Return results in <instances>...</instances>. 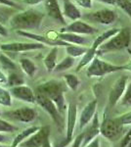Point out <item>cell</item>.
Returning <instances> with one entry per match:
<instances>
[{"instance_id": "1", "label": "cell", "mask_w": 131, "mask_h": 147, "mask_svg": "<svg viewBox=\"0 0 131 147\" xmlns=\"http://www.w3.org/2000/svg\"><path fill=\"white\" fill-rule=\"evenodd\" d=\"M44 19V14L35 9H27L17 12L9 20L10 27L18 30H32L40 27Z\"/></svg>"}, {"instance_id": "2", "label": "cell", "mask_w": 131, "mask_h": 147, "mask_svg": "<svg viewBox=\"0 0 131 147\" xmlns=\"http://www.w3.org/2000/svg\"><path fill=\"white\" fill-rule=\"evenodd\" d=\"M36 90L53 101L60 113L65 110V97H64L65 87L63 82L59 80H49L40 84Z\"/></svg>"}, {"instance_id": "3", "label": "cell", "mask_w": 131, "mask_h": 147, "mask_svg": "<svg viewBox=\"0 0 131 147\" xmlns=\"http://www.w3.org/2000/svg\"><path fill=\"white\" fill-rule=\"evenodd\" d=\"M131 42V32L128 28H120V32L116 34L114 36L105 41L103 44L99 46L97 49V55H101L109 52L122 50L129 46Z\"/></svg>"}, {"instance_id": "4", "label": "cell", "mask_w": 131, "mask_h": 147, "mask_svg": "<svg viewBox=\"0 0 131 147\" xmlns=\"http://www.w3.org/2000/svg\"><path fill=\"white\" fill-rule=\"evenodd\" d=\"M125 70L124 66H118L113 64L107 63L105 61L99 59L98 57H95L91 61L89 67L86 70V75L88 78H95V77H104L106 75L112 73H116L118 71Z\"/></svg>"}, {"instance_id": "5", "label": "cell", "mask_w": 131, "mask_h": 147, "mask_svg": "<svg viewBox=\"0 0 131 147\" xmlns=\"http://www.w3.org/2000/svg\"><path fill=\"white\" fill-rule=\"evenodd\" d=\"M123 130V125L115 119H106L100 124V134L111 141H116L120 137Z\"/></svg>"}, {"instance_id": "6", "label": "cell", "mask_w": 131, "mask_h": 147, "mask_svg": "<svg viewBox=\"0 0 131 147\" xmlns=\"http://www.w3.org/2000/svg\"><path fill=\"white\" fill-rule=\"evenodd\" d=\"M35 102H37L39 106H41L42 108L46 111L47 113L51 116V118L53 119V121L57 124L58 127H63V118L61 116V113L59 112V110L57 109L56 105L54 104V102L52 100H50L48 97H46L43 94L36 92L35 94Z\"/></svg>"}, {"instance_id": "7", "label": "cell", "mask_w": 131, "mask_h": 147, "mask_svg": "<svg viewBox=\"0 0 131 147\" xmlns=\"http://www.w3.org/2000/svg\"><path fill=\"white\" fill-rule=\"evenodd\" d=\"M81 18L88 22L92 23H98L101 25H111L115 23L116 20V14L115 11L111 9H101V10L90 12L85 15H83Z\"/></svg>"}, {"instance_id": "8", "label": "cell", "mask_w": 131, "mask_h": 147, "mask_svg": "<svg viewBox=\"0 0 131 147\" xmlns=\"http://www.w3.org/2000/svg\"><path fill=\"white\" fill-rule=\"evenodd\" d=\"M43 48H45V45L39 42H10L0 45L1 50L8 52H25Z\"/></svg>"}, {"instance_id": "9", "label": "cell", "mask_w": 131, "mask_h": 147, "mask_svg": "<svg viewBox=\"0 0 131 147\" xmlns=\"http://www.w3.org/2000/svg\"><path fill=\"white\" fill-rule=\"evenodd\" d=\"M128 77L127 76H122L115 82L113 87L111 88L109 94V106L110 107H114L120 99L122 97L124 93L126 86H127Z\"/></svg>"}, {"instance_id": "10", "label": "cell", "mask_w": 131, "mask_h": 147, "mask_svg": "<svg viewBox=\"0 0 131 147\" xmlns=\"http://www.w3.org/2000/svg\"><path fill=\"white\" fill-rule=\"evenodd\" d=\"M98 32L97 28L90 26L89 24L83 22V21L77 20L73 22L70 25L66 26L65 28H61L60 32H71L75 34H94Z\"/></svg>"}, {"instance_id": "11", "label": "cell", "mask_w": 131, "mask_h": 147, "mask_svg": "<svg viewBox=\"0 0 131 147\" xmlns=\"http://www.w3.org/2000/svg\"><path fill=\"white\" fill-rule=\"evenodd\" d=\"M18 34L20 35H23V36H26L28 38L33 39L36 42H39V43H42L44 45H50L53 47H57V46H69L70 43H67L65 41H62V40L58 39V38H52V37H47L45 35H41V34H33V32H24V30H18Z\"/></svg>"}, {"instance_id": "12", "label": "cell", "mask_w": 131, "mask_h": 147, "mask_svg": "<svg viewBox=\"0 0 131 147\" xmlns=\"http://www.w3.org/2000/svg\"><path fill=\"white\" fill-rule=\"evenodd\" d=\"M50 129L49 127H43L39 129L35 134L27 140H24L22 143L20 144V147H41L43 142L49 138Z\"/></svg>"}, {"instance_id": "13", "label": "cell", "mask_w": 131, "mask_h": 147, "mask_svg": "<svg viewBox=\"0 0 131 147\" xmlns=\"http://www.w3.org/2000/svg\"><path fill=\"white\" fill-rule=\"evenodd\" d=\"M7 116L16 121H20L23 123H30L36 118V112L32 108L24 107L7 113Z\"/></svg>"}, {"instance_id": "14", "label": "cell", "mask_w": 131, "mask_h": 147, "mask_svg": "<svg viewBox=\"0 0 131 147\" xmlns=\"http://www.w3.org/2000/svg\"><path fill=\"white\" fill-rule=\"evenodd\" d=\"M11 94L20 100L28 102V103H34L35 102V94L33 93L30 87L27 85H19L11 88Z\"/></svg>"}, {"instance_id": "15", "label": "cell", "mask_w": 131, "mask_h": 147, "mask_svg": "<svg viewBox=\"0 0 131 147\" xmlns=\"http://www.w3.org/2000/svg\"><path fill=\"white\" fill-rule=\"evenodd\" d=\"M100 134V123H99V117L98 113H95L94 117L91 120V125L90 127L84 131V138H83L82 147H85L89 142H91L93 139L96 138L97 136Z\"/></svg>"}, {"instance_id": "16", "label": "cell", "mask_w": 131, "mask_h": 147, "mask_svg": "<svg viewBox=\"0 0 131 147\" xmlns=\"http://www.w3.org/2000/svg\"><path fill=\"white\" fill-rule=\"evenodd\" d=\"M77 105L71 103L68 108V124H67V140L71 141L73 136V130H75V124H77Z\"/></svg>"}, {"instance_id": "17", "label": "cell", "mask_w": 131, "mask_h": 147, "mask_svg": "<svg viewBox=\"0 0 131 147\" xmlns=\"http://www.w3.org/2000/svg\"><path fill=\"white\" fill-rule=\"evenodd\" d=\"M96 108H97L96 100L89 102V103L83 108L82 112L80 114V118H79V127L81 129L86 127L88 125V123L91 122L95 113H96Z\"/></svg>"}, {"instance_id": "18", "label": "cell", "mask_w": 131, "mask_h": 147, "mask_svg": "<svg viewBox=\"0 0 131 147\" xmlns=\"http://www.w3.org/2000/svg\"><path fill=\"white\" fill-rule=\"evenodd\" d=\"M45 7H46L47 14L57 22L65 25L66 21L64 18L63 14H62V10L59 6L58 0H45Z\"/></svg>"}, {"instance_id": "19", "label": "cell", "mask_w": 131, "mask_h": 147, "mask_svg": "<svg viewBox=\"0 0 131 147\" xmlns=\"http://www.w3.org/2000/svg\"><path fill=\"white\" fill-rule=\"evenodd\" d=\"M62 14H63L64 17H67L71 21H77L82 17V14L80 10L71 0H64Z\"/></svg>"}, {"instance_id": "20", "label": "cell", "mask_w": 131, "mask_h": 147, "mask_svg": "<svg viewBox=\"0 0 131 147\" xmlns=\"http://www.w3.org/2000/svg\"><path fill=\"white\" fill-rule=\"evenodd\" d=\"M57 38L70 44L73 43V44H81L82 45V44L86 43L85 37H83L79 34H71V32H60V34H57Z\"/></svg>"}, {"instance_id": "21", "label": "cell", "mask_w": 131, "mask_h": 147, "mask_svg": "<svg viewBox=\"0 0 131 147\" xmlns=\"http://www.w3.org/2000/svg\"><path fill=\"white\" fill-rule=\"evenodd\" d=\"M120 28H110V30H106L105 32H103L102 34L98 35V36L95 38L94 42H93L91 48H93L94 50L97 51V49L99 48V46L101 45V44H103L105 41H107L109 38H111L112 36H114L116 34H118V32H120Z\"/></svg>"}, {"instance_id": "22", "label": "cell", "mask_w": 131, "mask_h": 147, "mask_svg": "<svg viewBox=\"0 0 131 147\" xmlns=\"http://www.w3.org/2000/svg\"><path fill=\"white\" fill-rule=\"evenodd\" d=\"M57 53H58V48L57 47H53L51 51L47 54V56L44 59V65L46 67L48 72H52L54 71L55 67H56V61H57Z\"/></svg>"}, {"instance_id": "23", "label": "cell", "mask_w": 131, "mask_h": 147, "mask_svg": "<svg viewBox=\"0 0 131 147\" xmlns=\"http://www.w3.org/2000/svg\"><path fill=\"white\" fill-rule=\"evenodd\" d=\"M38 129H39V127H28V129H25L24 131L21 132V134H19L18 136L14 139L13 143H12V147H17L19 144L22 143L25 139L28 138L30 136H32L33 134H35Z\"/></svg>"}, {"instance_id": "24", "label": "cell", "mask_w": 131, "mask_h": 147, "mask_svg": "<svg viewBox=\"0 0 131 147\" xmlns=\"http://www.w3.org/2000/svg\"><path fill=\"white\" fill-rule=\"evenodd\" d=\"M20 65L26 75H28V77H33L34 76L35 72H36V66H35V64L32 60L27 58H23L20 60Z\"/></svg>"}, {"instance_id": "25", "label": "cell", "mask_w": 131, "mask_h": 147, "mask_svg": "<svg viewBox=\"0 0 131 147\" xmlns=\"http://www.w3.org/2000/svg\"><path fill=\"white\" fill-rule=\"evenodd\" d=\"M96 50H94L93 48H88L86 53L83 55V57L81 58V60L79 61V63H78L77 67V72H78V71H80L82 68H84L85 66H87L89 63H91V61L93 60V59L96 57L97 53H96Z\"/></svg>"}, {"instance_id": "26", "label": "cell", "mask_w": 131, "mask_h": 147, "mask_svg": "<svg viewBox=\"0 0 131 147\" xmlns=\"http://www.w3.org/2000/svg\"><path fill=\"white\" fill-rule=\"evenodd\" d=\"M16 13L17 10L15 8L6 5H0V24L3 25V23L8 22L12 16Z\"/></svg>"}, {"instance_id": "27", "label": "cell", "mask_w": 131, "mask_h": 147, "mask_svg": "<svg viewBox=\"0 0 131 147\" xmlns=\"http://www.w3.org/2000/svg\"><path fill=\"white\" fill-rule=\"evenodd\" d=\"M86 47H81V46H77V45H71L70 44L69 46L66 47V51L69 54V56L75 58V57L83 56L87 51Z\"/></svg>"}, {"instance_id": "28", "label": "cell", "mask_w": 131, "mask_h": 147, "mask_svg": "<svg viewBox=\"0 0 131 147\" xmlns=\"http://www.w3.org/2000/svg\"><path fill=\"white\" fill-rule=\"evenodd\" d=\"M24 82H25V80H24L23 77H21L19 74H17L15 72H11L9 74L8 78H7V84L11 87L23 85Z\"/></svg>"}, {"instance_id": "29", "label": "cell", "mask_w": 131, "mask_h": 147, "mask_svg": "<svg viewBox=\"0 0 131 147\" xmlns=\"http://www.w3.org/2000/svg\"><path fill=\"white\" fill-rule=\"evenodd\" d=\"M75 64V58L71 56H68L64 59L63 61H61L58 65H56L55 67L54 71L55 72H63V71H66V70H69L70 68H71Z\"/></svg>"}, {"instance_id": "30", "label": "cell", "mask_w": 131, "mask_h": 147, "mask_svg": "<svg viewBox=\"0 0 131 147\" xmlns=\"http://www.w3.org/2000/svg\"><path fill=\"white\" fill-rule=\"evenodd\" d=\"M64 79H65V82L67 85L71 89V90H77L78 85H79V80L75 75H73V74H66L64 76Z\"/></svg>"}, {"instance_id": "31", "label": "cell", "mask_w": 131, "mask_h": 147, "mask_svg": "<svg viewBox=\"0 0 131 147\" xmlns=\"http://www.w3.org/2000/svg\"><path fill=\"white\" fill-rule=\"evenodd\" d=\"M0 104L6 107H10L12 105L11 93L1 86H0Z\"/></svg>"}, {"instance_id": "32", "label": "cell", "mask_w": 131, "mask_h": 147, "mask_svg": "<svg viewBox=\"0 0 131 147\" xmlns=\"http://www.w3.org/2000/svg\"><path fill=\"white\" fill-rule=\"evenodd\" d=\"M0 65H1L2 69H5L8 71H15L17 68L16 64L4 54H0Z\"/></svg>"}, {"instance_id": "33", "label": "cell", "mask_w": 131, "mask_h": 147, "mask_svg": "<svg viewBox=\"0 0 131 147\" xmlns=\"http://www.w3.org/2000/svg\"><path fill=\"white\" fill-rule=\"evenodd\" d=\"M116 5L118 6L126 15H128L131 19V1L130 0H115Z\"/></svg>"}, {"instance_id": "34", "label": "cell", "mask_w": 131, "mask_h": 147, "mask_svg": "<svg viewBox=\"0 0 131 147\" xmlns=\"http://www.w3.org/2000/svg\"><path fill=\"white\" fill-rule=\"evenodd\" d=\"M120 104L122 106H126V107H131V80L126 86V89L122 95V98H121Z\"/></svg>"}, {"instance_id": "35", "label": "cell", "mask_w": 131, "mask_h": 147, "mask_svg": "<svg viewBox=\"0 0 131 147\" xmlns=\"http://www.w3.org/2000/svg\"><path fill=\"white\" fill-rule=\"evenodd\" d=\"M17 130V127L13 125L9 124L6 121L0 119V131L2 132H14Z\"/></svg>"}, {"instance_id": "36", "label": "cell", "mask_w": 131, "mask_h": 147, "mask_svg": "<svg viewBox=\"0 0 131 147\" xmlns=\"http://www.w3.org/2000/svg\"><path fill=\"white\" fill-rule=\"evenodd\" d=\"M116 119H118V121L123 125V127L127 125H131V111L120 116V117H118Z\"/></svg>"}, {"instance_id": "37", "label": "cell", "mask_w": 131, "mask_h": 147, "mask_svg": "<svg viewBox=\"0 0 131 147\" xmlns=\"http://www.w3.org/2000/svg\"><path fill=\"white\" fill-rule=\"evenodd\" d=\"M120 147H131V129L121 139Z\"/></svg>"}, {"instance_id": "38", "label": "cell", "mask_w": 131, "mask_h": 147, "mask_svg": "<svg viewBox=\"0 0 131 147\" xmlns=\"http://www.w3.org/2000/svg\"><path fill=\"white\" fill-rule=\"evenodd\" d=\"M75 3L79 7L84 9H91L92 8V0H75Z\"/></svg>"}, {"instance_id": "39", "label": "cell", "mask_w": 131, "mask_h": 147, "mask_svg": "<svg viewBox=\"0 0 131 147\" xmlns=\"http://www.w3.org/2000/svg\"><path fill=\"white\" fill-rule=\"evenodd\" d=\"M83 138H84V132H82L81 134H79L78 136H77V138L75 139V141H73L71 147H80L82 145Z\"/></svg>"}, {"instance_id": "40", "label": "cell", "mask_w": 131, "mask_h": 147, "mask_svg": "<svg viewBox=\"0 0 131 147\" xmlns=\"http://www.w3.org/2000/svg\"><path fill=\"white\" fill-rule=\"evenodd\" d=\"M0 5H6L12 8H18V5L12 0H0Z\"/></svg>"}, {"instance_id": "41", "label": "cell", "mask_w": 131, "mask_h": 147, "mask_svg": "<svg viewBox=\"0 0 131 147\" xmlns=\"http://www.w3.org/2000/svg\"><path fill=\"white\" fill-rule=\"evenodd\" d=\"M85 147H100V139L98 137H96L91 142H89Z\"/></svg>"}, {"instance_id": "42", "label": "cell", "mask_w": 131, "mask_h": 147, "mask_svg": "<svg viewBox=\"0 0 131 147\" xmlns=\"http://www.w3.org/2000/svg\"><path fill=\"white\" fill-rule=\"evenodd\" d=\"M42 1H44V0H24V3L28 4V5H36Z\"/></svg>"}, {"instance_id": "43", "label": "cell", "mask_w": 131, "mask_h": 147, "mask_svg": "<svg viewBox=\"0 0 131 147\" xmlns=\"http://www.w3.org/2000/svg\"><path fill=\"white\" fill-rule=\"evenodd\" d=\"M7 84V77L2 71H0V84Z\"/></svg>"}, {"instance_id": "44", "label": "cell", "mask_w": 131, "mask_h": 147, "mask_svg": "<svg viewBox=\"0 0 131 147\" xmlns=\"http://www.w3.org/2000/svg\"><path fill=\"white\" fill-rule=\"evenodd\" d=\"M0 35H2V36H7L8 35V32H7L6 28L2 24H0Z\"/></svg>"}, {"instance_id": "45", "label": "cell", "mask_w": 131, "mask_h": 147, "mask_svg": "<svg viewBox=\"0 0 131 147\" xmlns=\"http://www.w3.org/2000/svg\"><path fill=\"white\" fill-rule=\"evenodd\" d=\"M96 1L102 2V3H105V4H108V5H116L115 0H96Z\"/></svg>"}, {"instance_id": "46", "label": "cell", "mask_w": 131, "mask_h": 147, "mask_svg": "<svg viewBox=\"0 0 131 147\" xmlns=\"http://www.w3.org/2000/svg\"><path fill=\"white\" fill-rule=\"evenodd\" d=\"M41 147H52L51 143H50V141H49V138H47L46 140L43 142V144L41 145Z\"/></svg>"}, {"instance_id": "47", "label": "cell", "mask_w": 131, "mask_h": 147, "mask_svg": "<svg viewBox=\"0 0 131 147\" xmlns=\"http://www.w3.org/2000/svg\"><path fill=\"white\" fill-rule=\"evenodd\" d=\"M6 140H7V137L0 134V143H3V142H5Z\"/></svg>"}, {"instance_id": "48", "label": "cell", "mask_w": 131, "mask_h": 147, "mask_svg": "<svg viewBox=\"0 0 131 147\" xmlns=\"http://www.w3.org/2000/svg\"><path fill=\"white\" fill-rule=\"evenodd\" d=\"M125 70H129V71H131V61L129 62V64L125 65Z\"/></svg>"}, {"instance_id": "49", "label": "cell", "mask_w": 131, "mask_h": 147, "mask_svg": "<svg viewBox=\"0 0 131 147\" xmlns=\"http://www.w3.org/2000/svg\"><path fill=\"white\" fill-rule=\"evenodd\" d=\"M0 147H7V146H5V145H1V144H0Z\"/></svg>"}, {"instance_id": "50", "label": "cell", "mask_w": 131, "mask_h": 147, "mask_svg": "<svg viewBox=\"0 0 131 147\" xmlns=\"http://www.w3.org/2000/svg\"><path fill=\"white\" fill-rule=\"evenodd\" d=\"M0 115H1V111H0Z\"/></svg>"}, {"instance_id": "51", "label": "cell", "mask_w": 131, "mask_h": 147, "mask_svg": "<svg viewBox=\"0 0 131 147\" xmlns=\"http://www.w3.org/2000/svg\"><path fill=\"white\" fill-rule=\"evenodd\" d=\"M130 1H131V0H130Z\"/></svg>"}]
</instances>
